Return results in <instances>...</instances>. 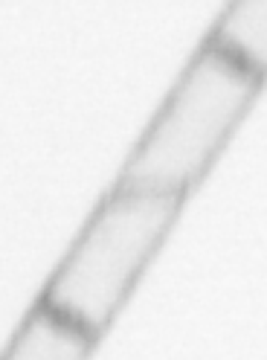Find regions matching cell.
I'll return each instance as SVG.
<instances>
[{"label": "cell", "instance_id": "cell-3", "mask_svg": "<svg viewBox=\"0 0 267 360\" xmlns=\"http://www.w3.org/2000/svg\"><path fill=\"white\" fill-rule=\"evenodd\" d=\"M96 343V337L35 302L0 360H91Z\"/></svg>", "mask_w": 267, "mask_h": 360}, {"label": "cell", "instance_id": "cell-1", "mask_svg": "<svg viewBox=\"0 0 267 360\" xmlns=\"http://www.w3.org/2000/svg\"><path fill=\"white\" fill-rule=\"evenodd\" d=\"M264 76L204 41L125 160L117 186L189 195L253 108Z\"/></svg>", "mask_w": 267, "mask_h": 360}, {"label": "cell", "instance_id": "cell-4", "mask_svg": "<svg viewBox=\"0 0 267 360\" xmlns=\"http://www.w3.org/2000/svg\"><path fill=\"white\" fill-rule=\"evenodd\" d=\"M207 41L267 79V0H227Z\"/></svg>", "mask_w": 267, "mask_h": 360}, {"label": "cell", "instance_id": "cell-2", "mask_svg": "<svg viewBox=\"0 0 267 360\" xmlns=\"http://www.w3.org/2000/svg\"><path fill=\"white\" fill-rule=\"evenodd\" d=\"M183 200L171 192L114 186L53 270L38 305L99 340L163 247Z\"/></svg>", "mask_w": 267, "mask_h": 360}]
</instances>
